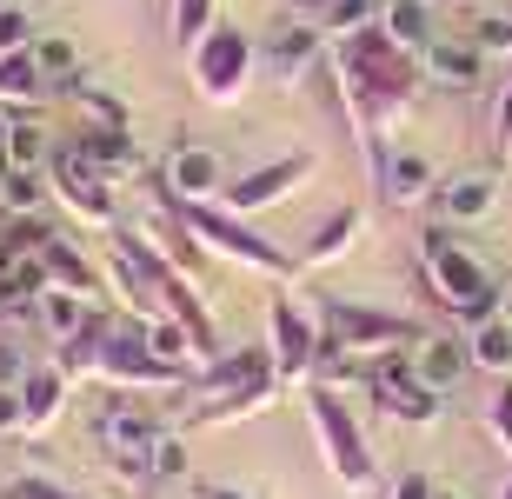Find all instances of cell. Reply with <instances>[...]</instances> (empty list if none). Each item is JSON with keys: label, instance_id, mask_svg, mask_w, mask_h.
Masks as SVG:
<instances>
[{"label": "cell", "instance_id": "cell-7", "mask_svg": "<svg viewBox=\"0 0 512 499\" xmlns=\"http://www.w3.org/2000/svg\"><path fill=\"white\" fill-rule=\"evenodd\" d=\"M94 373L107 386H120V393H187V373L180 366L153 360L147 320H120V313H114V327H107V346H100Z\"/></svg>", "mask_w": 512, "mask_h": 499}, {"label": "cell", "instance_id": "cell-23", "mask_svg": "<svg viewBox=\"0 0 512 499\" xmlns=\"http://www.w3.org/2000/svg\"><path fill=\"white\" fill-rule=\"evenodd\" d=\"M40 267H47V280H54L60 293H80V300H100V273L87 267V253L74 247V240H47V247H40Z\"/></svg>", "mask_w": 512, "mask_h": 499}, {"label": "cell", "instance_id": "cell-36", "mask_svg": "<svg viewBox=\"0 0 512 499\" xmlns=\"http://www.w3.org/2000/svg\"><path fill=\"white\" fill-rule=\"evenodd\" d=\"M466 34H473L479 54H512V20L506 14H473V20H466Z\"/></svg>", "mask_w": 512, "mask_h": 499}, {"label": "cell", "instance_id": "cell-18", "mask_svg": "<svg viewBox=\"0 0 512 499\" xmlns=\"http://www.w3.org/2000/svg\"><path fill=\"white\" fill-rule=\"evenodd\" d=\"M220 187H227V167H220V154L213 147H173L167 154V200H220Z\"/></svg>", "mask_w": 512, "mask_h": 499}, {"label": "cell", "instance_id": "cell-41", "mask_svg": "<svg viewBox=\"0 0 512 499\" xmlns=\"http://www.w3.org/2000/svg\"><path fill=\"white\" fill-rule=\"evenodd\" d=\"M386 499H433V480H426L419 466H406V473H399V480L386 486Z\"/></svg>", "mask_w": 512, "mask_h": 499}, {"label": "cell", "instance_id": "cell-38", "mask_svg": "<svg viewBox=\"0 0 512 499\" xmlns=\"http://www.w3.org/2000/svg\"><path fill=\"white\" fill-rule=\"evenodd\" d=\"M486 140H493V154H499V160L512 154V74H506V87H499V100H493V120H486Z\"/></svg>", "mask_w": 512, "mask_h": 499}, {"label": "cell", "instance_id": "cell-17", "mask_svg": "<svg viewBox=\"0 0 512 499\" xmlns=\"http://www.w3.org/2000/svg\"><path fill=\"white\" fill-rule=\"evenodd\" d=\"M253 380H273V353H266V346L220 353V360H207L187 386H193V406H207V400H220V393H240V386H253Z\"/></svg>", "mask_w": 512, "mask_h": 499}, {"label": "cell", "instance_id": "cell-44", "mask_svg": "<svg viewBox=\"0 0 512 499\" xmlns=\"http://www.w3.org/2000/svg\"><path fill=\"white\" fill-rule=\"evenodd\" d=\"M200 499H253V493H240V486H200Z\"/></svg>", "mask_w": 512, "mask_h": 499}, {"label": "cell", "instance_id": "cell-27", "mask_svg": "<svg viewBox=\"0 0 512 499\" xmlns=\"http://www.w3.org/2000/svg\"><path fill=\"white\" fill-rule=\"evenodd\" d=\"M47 94H54V87H47V74L34 67V54H7V60H0V107L34 114Z\"/></svg>", "mask_w": 512, "mask_h": 499}, {"label": "cell", "instance_id": "cell-45", "mask_svg": "<svg viewBox=\"0 0 512 499\" xmlns=\"http://www.w3.org/2000/svg\"><path fill=\"white\" fill-rule=\"evenodd\" d=\"M499 320H506V327H512V280H506V287H499Z\"/></svg>", "mask_w": 512, "mask_h": 499}, {"label": "cell", "instance_id": "cell-50", "mask_svg": "<svg viewBox=\"0 0 512 499\" xmlns=\"http://www.w3.org/2000/svg\"><path fill=\"white\" fill-rule=\"evenodd\" d=\"M20 7H34V0H20Z\"/></svg>", "mask_w": 512, "mask_h": 499}, {"label": "cell", "instance_id": "cell-11", "mask_svg": "<svg viewBox=\"0 0 512 499\" xmlns=\"http://www.w3.org/2000/svg\"><path fill=\"white\" fill-rule=\"evenodd\" d=\"M47 180H54V200L87 227H114V180H100L74 147H54L47 154Z\"/></svg>", "mask_w": 512, "mask_h": 499}, {"label": "cell", "instance_id": "cell-30", "mask_svg": "<svg viewBox=\"0 0 512 499\" xmlns=\"http://www.w3.org/2000/svg\"><path fill=\"white\" fill-rule=\"evenodd\" d=\"M466 360L479 373H493V380H512V327L506 320H486V327L466 333Z\"/></svg>", "mask_w": 512, "mask_h": 499}, {"label": "cell", "instance_id": "cell-34", "mask_svg": "<svg viewBox=\"0 0 512 499\" xmlns=\"http://www.w3.org/2000/svg\"><path fill=\"white\" fill-rule=\"evenodd\" d=\"M74 100H80V114L94 120V127H133V120H127V100H114L107 87H80V80H74Z\"/></svg>", "mask_w": 512, "mask_h": 499}, {"label": "cell", "instance_id": "cell-33", "mask_svg": "<svg viewBox=\"0 0 512 499\" xmlns=\"http://www.w3.org/2000/svg\"><path fill=\"white\" fill-rule=\"evenodd\" d=\"M47 134H40L34 120H14V134H7V154H0V167H47Z\"/></svg>", "mask_w": 512, "mask_h": 499}, {"label": "cell", "instance_id": "cell-31", "mask_svg": "<svg viewBox=\"0 0 512 499\" xmlns=\"http://www.w3.org/2000/svg\"><path fill=\"white\" fill-rule=\"evenodd\" d=\"M380 27L406 47V54H426V47H433V20H426L419 0H380Z\"/></svg>", "mask_w": 512, "mask_h": 499}, {"label": "cell", "instance_id": "cell-26", "mask_svg": "<svg viewBox=\"0 0 512 499\" xmlns=\"http://www.w3.org/2000/svg\"><path fill=\"white\" fill-rule=\"evenodd\" d=\"M34 320H40V333H47L54 346H67L80 327H87V320H94V300H80V293H60V287H47V293L34 300Z\"/></svg>", "mask_w": 512, "mask_h": 499}, {"label": "cell", "instance_id": "cell-29", "mask_svg": "<svg viewBox=\"0 0 512 499\" xmlns=\"http://www.w3.org/2000/svg\"><path fill=\"white\" fill-rule=\"evenodd\" d=\"M213 27H220V0H173L167 7V40L180 47V54H193Z\"/></svg>", "mask_w": 512, "mask_h": 499}, {"label": "cell", "instance_id": "cell-5", "mask_svg": "<svg viewBox=\"0 0 512 499\" xmlns=\"http://www.w3.org/2000/svg\"><path fill=\"white\" fill-rule=\"evenodd\" d=\"M253 67H260V40L240 34L233 20H220V27L187 54V80L207 107H240L247 87H253Z\"/></svg>", "mask_w": 512, "mask_h": 499}, {"label": "cell", "instance_id": "cell-13", "mask_svg": "<svg viewBox=\"0 0 512 499\" xmlns=\"http://www.w3.org/2000/svg\"><path fill=\"white\" fill-rule=\"evenodd\" d=\"M433 207H439V227H473L499 207V167H466V173H446L433 187Z\"/></svg>", "mask_w": 512, "mask_h": 499}, {"label": "cell", "instance_id": "cell-49", "mask_svg": "<svg viewBox=\"0 0 512 499\" xmlns=\"http://www.w3.org/2000/svg\"><path fill=\"white\" fill-rule=\"evenodd\" d=\"M419 7H439V0H419Z\"/></svg>", "mask_w": 512, "mask_h": 499}, {"label": "cell", "instance_id": "cell-6", "mask_svg": "<svg viewBox=\"0 0 512 499\" xmlns=\"http://www.w3.org/2000/svg\"><path fill=\"white\" fill-rule=\"evenodd\" d=\"M320 327L326 346H340L346 360H380V353H406L419 340V327L406 313L366 307V300H320Z\"/></svg>", "mask_w": 512, "mask_h": 499}, {"label": "cell", "instance_id": "cell-16", "mask_svg": "<svg viewBox=\"0 0 512 499\" xmlns=\"http://www.w3.org/2000/svg\"><path fill=\"white\" fill-rule=\"evenodd\" d=\"M320 60H326V34H320V27H306V20H280L273 40L260 47V67L280 80V87H293L300 74H313Z\"/></svg>", "mask_w": 512, "mask_h": 499}, {"label": "cell", "instance_id": "cell-40", "mask_svg": "<svg viewBox=\"0 0 512 499\" xmlns=\"http://www.w3.org/2000/svg\"><path fill=\"white\" fill-rule=\"evenodd\" d=\"M27 366H34V353H27L14 333H0V386H20V380H27Z\"/></svg>", "mask_w": 512, "mask_h": 499}, {"label": "cell", "instance_id": "cell-14", "mask_svg": "<svg viewBox=\"0 0 512 499\" xmlns=\"http://www.w3.org/2000/svg\"><path fill=\"white\" fill-rule=\"evenodd\" d=\"M67 373H60L54 360H34L27 366V380H20V440H47L60 426V413H67Z\"/></svg>", "mask_w": 512, "mask_h": 499}, {"label": "cell", "instance_id": "cell-21", "mask_svg": "<svg viewBox=\"0 0 512 499\" xmlns=\"http://www.w3.org/2000/svg\"><path fill=\"white\" fill-rule=\"evenodd\" d=\"M366 233V207L360 200H346V207H333L320 220V227L306 233V253H300V267H333V260H346V247Z\"/></svg>", "mask_w": 512, "mask_h": 499}, {"label": "cell", "instance_id": "cell-48", "mask_svg": "<svg viewBox=\"0 0 512 499\" xmlns=\"http://www.w3.org/2000/svg\"><path fill=\"white\" fill-rule=\"evenodd\" d=\"M499 499H512V473H506V486H499Z\"/></svg>", "mask_w": 512, "mask_h": 499}, {"label": "cell", "instance_id": "cell-10", "mask_svg": "<svg viewBox=\"0 0 512 499\" xmlns=\"http://www.w3.org/2000/svg\"><path fill=\"white\" fill-rule=\"evenodd\" d=\"M167 440V426L153 420L147 406L133 400H107L100 406V446H107V460H114V473H127V480H153V446Z\"/></svg>", "mask_w": 512, "mask_h": 499}, {"label": "cell", "instance_id": "cell-20", "mask_svg": "<svg viewBox=\"0 0 512 499\" xmlns=\"http://www.w3.org/2000/svg\"><path fill=\"white\" fill-rule=\"evenodd\" d=\"M406 360H413V373L426 386H433V393H453L459 386V373H466V340H453V333H419L413 346H406Z\"/></svg>", "mask_w": 512, "mask_h": 499}, {"label": "cell", "instance_id": "cell-37", "mask_svg": "<svg viewBox=\"0 0 512 499\" xmlns=\"http://www.w3.org/2000/svg\"><path fill=\"white\" fill-rule=\"evenodd\" d=\"M486 433H493V446L512 453V380H499L493 400H486Z\"/></svg>", "mask_w": 512, "mask_h": 499}, {"label": "cell", "instance_id": "cell-47", "mask_svg": "<svg viewBox=\"0 0 512 499\" xmlns=\"http://www.w3.org/2000/svg\"><path fill=\"white\" fill-rule=\"evenodd\" d=\"M433 499H466V493H459V486H433Z\"/></svg>", "mask_w": 512, "mask_h": 499}, {"label": "cell", "instance_id": "cell-2", "mask_svg": "<svg viewBox=\"0 0 512 499\" xmlns=\"http://www.w3.org/2000/svg\"><path fill=\"white\" fill-rule=\"evenodd\" d=\"M419 267H426V287L453 307V320L466 333L486 327V320H499V280L479 267L473 247H459L453 227H426L419 233Z\"/></svg>", "mask_w": 512, "mask_h": 499}, {"label": "cell", "instance_id": "cell-3", "mask_svg": "<svg viewBox=\"0 0 512 499\" xmlns=\"http://www.w3.org/2000/svg\"><path fill=\"white\" fill-rule=\"evenodd\" d=\"M167 207H173V220H180V227H187L193 240H200V247L220 253V260H233V267L266 273V280H280V287L293 280V273H300V260H293L286 247H273L266 233H253L247 220H240V213L213 207V200H167Z\"/></svg>", "mask_w": 512, "mask_h": 499}, {"label": "cell", "instance_id": "cell-39", "mask_svg": "<svg viewBox=\"0 0 512 499\" xmlns=\"http://www.w3.org/2000/svg\"><path fill=\"white\" fill-rule=\"evenodd\" d=\"M180 473H187V440L167 433V440L153 446V480H180Z\"/></svg>", "mask_w": 512, "mask_h": 499}, {"label": "cell", "instance_id": "cell-22", "mask_svg": "<svg viewBox=\"0 0 512 499\" xmlns=\"http://www.w3.org/2000/svg\"><path fill=\"white\" fill-rule=\"evenodd\" d=\"M419 67H426V80H439V87H479V74H486V54L473 47V34H433V47L419 54Z\"/></svg>", "mask_w": 512, "mask_h": 499}, {"label": "cell", "instance_id": "cell-46", "mask_svg": "<svg viewBox=\"0 0 512 499\" xmlns=\"http://www.w3.org/2000/svg\"><path fill=\"white\" fill-rule=\"evenodd\" d=\"M7 134H14V120H7V107H0V154H7Z\"/></svg>", "mask_w": 512, "mask_h": 499}, {"label": "cell", "instance_id": "cell-19", "mask_svg": "<svg viewBox=\"0 0 512 499\" xmlns=\"http://www.w3.org/2000/svg\"><path fill=\"white\" fill-rule=\"evenodd\" d=\"M67 147H74V154L87 160L100 180H127V173H140V147H133V127H80Z\"/></svg>", "mask_w": 512, "mask_h": 499}, {"label": "cell", "instance_id": "cell-28", "mask_svg": "<svg viewBox=\"0 0 512 499\" xmlns=\"http://www.w3.org/2000/svg\"><path fill=\"white\" fill-rule=\"evenodd\" d=\"M107 327H114V307H94V320L74 333L67 346H54V366L67 373V380H80V373H94L100 360V346H107Z\"/></svg>", "mask_w": 512, "mask_h": 499}, {"label": "cell", "instance_id": "cell-9", "mask_svg": "<svg viewBox=\"0 0 512 499\" xmlns=\"http://www.w3.org/2000/svg\"><path fill=\"white\" fill-rule=\"evenodd\" d=\"M320 313L293 300V293H273V307H266V353H273V373L286 386L293 380H313V360H320Z\"/></svg>", "mask_w": 512, "mask_h": 499}, {"label": "cell", "instance_id": "cell-1", "mask_svg": "<svg viewBox=\"0 0 512 499\" xmlns=\"http://www.w3.org/2000/svg\"><path fill=\"white\" fill-rule=\"evenodd\" d=\"M326 67H333V80H340V107L346 120H353V134H360V154H366V173L386 160V147H393V120L413 107V94L426 87V67H419V54H406L393 34H386L380 20L373 27H360V34L346 40H326Z\"/></svg>", "mask_w": 512, "mask_h": 499}, {"label": "cell", "instance_id": "cell-8", "mask_svg": "<svg viewBox=\"0 0 512 499\" xmlns=\"http://www.w3.org/2000/svg\"><path fill=\"white\" fill-rule=\"evenodd\" d=\"M313 173H320V154H313V147H293V154H280V160H260V167L233 173L227 187H220V207L240 213V220H253V213L293 200V193H300Z\"/></svg>", "mask_w": 512, "mask_h": 499}, {"label": "cell", "instance_id": "cell-15", "mask_svg": "<svg viewBox=\"0 0 512 499\" xmlns=\"http://www.w3.org/2000/svg\"><path fill=\"white\" fill-rule=\"evenodd\" d=\"M433 187H439V173L419 147H386V160L373 167V193H380L386 207H426Z\"/></svg>", "mask_w": 512, "mask_h": 499}, {"label": "cell", "instance_id": "cell-12", "mask_svg": "<svg viewBox=\"0 0 512 499\" xmlns=\"http://www.w3.org/2000/svg\"><path fill=\"white\" fill-rule=\"evenodd\" d=\"M366 386H373V400H380L393 420H406V426H433L439 420V400H446V393H433V386L413 373L406 353H380L373 373H366Z\"/></svg>", "mask_w": 512, "mask_h": 499}, {"label": "cell", "instance_id": "cell-4", "mask_svg": "<svg viewBox=\"0 0 512 499\" xmlns=\"http://www.w3.org/2000/svg\"><path fill=\"white\" fill-rule=\"evenodd\" d=\"M306 420H313V440L326 453V473L346 486V493H366V486L380 480V466H373V446H366L360 420H353V406L340 400V386H306Z\"/></svg>", "mask_w": 512, "mask_h": 499}, {"label": "cell", "instance_id": "cell-32", "mask_svg": "<svg viewBox=\"0 0 512 499\" xmlns=\"http://www.w3.org/2000/svg\"><path fill=\"white\" fill-rule=\"evenodd\" d=\"M27 54H34V67L47 74V87H74V80H80V47L67 34H34Z\"/></svg>", "mask_w": 512, "mask_h": 499}, {"label": "cell", "instance_id": "cell-24", "mask_svg": "<svg viewBox=\"0 0 512 499\" xmlns=\"http://www.w3.org/2000/svg\"><path fill=\"white\" fill-rule=\"evenodd\" d=\"M280 373L273 380H253V386H240V393H220V400H207V406H193V426H233V420H253L260 406H273L280 400Z\"/></svg>", "mask_w": 512, "mask_h": 499}, {"label": "cell", "instance_id": "cell-43", "mask_svg": "<svg viewBox=\"0 0 512 499\" xmlns=\"http://www.w3.org/2000/svg\"><path fill=\"white\" fill-rule=\"evenodd\" d=\"M20 433V386H0V440Z\"/></svg>", "mask_w": 512, "mask_h": 499}, {"label": "cell", "instance_id": "cell-51", "mask_svg": "<svg viewBox=\"0 0 512 499\" xmlns=\"http://www.w3.org/2000/svg\"><path fill=\"white\" fill-rule=\"evenodd\" d=\"M74 499H80V493H74Z\"/></svg>", "mask_w": 512, "mask_h": 499}, {"label": "cell", "instance_id": "cell-25", "mask_svg": "<svg viewBox=\"0 0 512 499\" xmlns=\"http://www.w3.org/2000/svg\"><path fill=\"white\" fill-rule=\"evenodd\" d=\"M47 193H54L47 167H0V213L7 220H34L47 207Z\"/></svg>", "mask_w": 512, "mask_h": 499}, {"label": "cell", "instance_id": "cell-35", "mask_svg": "<svg viewBox=\"0 0 512 499\" xmlns=\"http://www.w3.org/2000/svg\"><path fill=\"white\" fill-rule=\"evenodd\" d=\"M34 47V14L20 0H0V60L7 54H27Z\"/></svg>", "mask_w": 512, "mask_h": 499}, {"label": "cell", "instance_id": "cell-42", "mask_svg": "<svg viewBox=\"0 0 512 499\" xmlns=\"http://www.w3.org/2000/svg\"><path fill=\"white\" fill-rule=\"evenodd\" d=\"M7 499H74V493H60L54 480H40V473H27V480L7 486Z\"/></svg>", "mask_w": 512, "mask_h": 499}]
</instances>
